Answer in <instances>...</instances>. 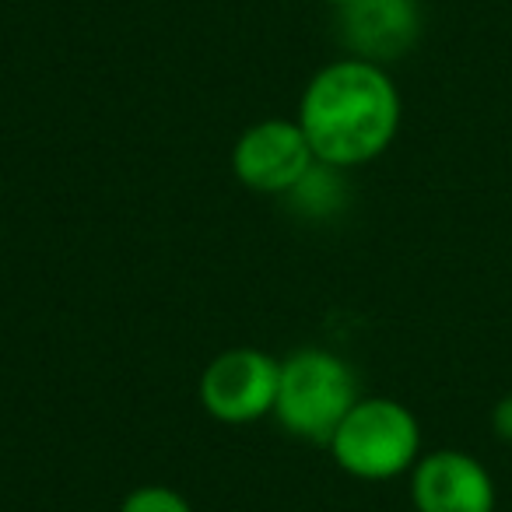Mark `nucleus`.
Returning a JSON list of instances; mask_svg holds the SVG:
<instances>
[{
	"label": "nucleus",
	"instance_id": "obj_1",
	"mask_svg": "<svg viewBox=\"0 0 512 512\" xmlns=\"http://www.w3.org/2000/svg\"><path fill=\"white\" fill-rule=\"evenodd\" d=\"M404 102L386 74L369 60H337L306 85L299 127L313 144L316 162L355 169L379 158L397 141Z\"/></svg>",
	"mask_w": 512,
	"mask_h": 512
},
{
	"label": "nucleus",
	"instance_id": "obj_2",
	"mask_svg": "<svg viewBox=\"0 0 512 512\" xmlns=\"http://www.w3.org/2000/svg\"><path fill=\"white\" fill-rule=\"evenodd\" d=\"M358 400L362 397H358L355 372L334 351L306 348L281 362L274 414L285 425V432L299 439L330 446L334 432Z\"/></svg>",
	"mask_w": 512,
	"mask_h": 512
},
{
	"label": "nucleus",
	"instance_id": "obj_3",
	"mask_svg": "<svg viewBox=\"0 0 512 512\" xmlns=\"http://www.w3.org/2000/svg\"><path fill=\"white\" fill-rule=\"evenodd\" d=\"M337 467L358 481H390L421 460V425L390 397H362L330 439Z\"/></svg>",
	"mask_w": 512,
	"mask_h": 512
},
{
	"label": "nucleus",
	"instance_id": "obj_4",
	"mask_svg": "<svg viewBox=\"0 0 512 512\" xmlns=\"http://www.w3.org/2000/svg\"><path fill=\"white\" fill-rule=\"evenodd\" d=\"M281 383V362L267 351L232 348L218 355L200 379V400L207 414L221 425H249L274 414Z\"/></svg>",
	"mask_w": 512,
	"mask_h": 512
},
{
	"label": "nucleus",
	"instance_id": "obj_5",
	"mask_svg": "<svg viewBox=\"0 0 512 512\" xmlns=\"http://www.w3.org/2000/svg\"><path fill=\"white\" fill-rule=\"evenodd\" d=\"M313 165V144L299 120L253 123L232 151L235 179L256 193H292Z\"/></svg>",
	"mask_w": 512,
	"mask_h": 512
},
{
	"label": "nucleus",
	"instance_id": "obj_6",
	"mask_svg": "<svg viewBox=\"0 0 512 512\" xmlns=\"http://www.w3.org/2000/svg\"><path fill=\"white\" fill-rule=\"evenodd\" d=\"M411 498L418 512H495V481L477 456L435 449L414 463Z\"/></svg>",
	"mask_w": 512,
	"mask_h": 512
},
{
	"label": "nucleus",
	"instance_id": "obj_7",
	"mask_svg": "<svg viewBox=\"0 0 512 512\" xmlns=\"http://www.w3.org/2000/svg\"><path fill=\"white\" fill-rule=\"evenodd\" d=\"M341 36L351 57L383 67L418 43L421 0H351L341 8Z\"/></svg>",
	"mask_w": 512,
	"mask_h": 512
},
{
	"label": "nucleus",
	"instance_id": "obj_8",
	"mask_svg": "<svg viewBox=\"0 0 512 512\" xmlns=\"http://www.w3.org/2000/svg\"><path fill=\"white\" fill-rule=\"evenodd\" d=\"M288 197L299 204V211L313 214V218H323V214H334L344 200V179H341V169L334 165H323L316 162L313 169L302 176V183L295 186Z\"/></svg>",
	"mask_w": 512,
	"mask_h": 512
},
{
	"label": "nucleus",
	"instance_id": "obj_9",
	"mask_svg": "<svg viewBox=\"0 0 512 512\" xmlns=\"http://www.w3.org/2000/svg\"><path fill=\"white\" fill-rule=\"evenodd\" d=\"M120 512H193L179 491L162 488V484H148V488H137L123 498Z\"/></svg>",
	"mask_w": 512,
	"mask_h": 512
},
{
	"label": "nucleus",
	"instance_id": "obj_10",
	"mask_svg": "<svg viewBox=\"0 0 512 512\" xmlns=\"http://www.w3.org/2000/svg\"><path fill=\"white\" fill-rule=\"evenodd\" d=\"M491 432L512 446V393H505V397L491 407Z\"/></svg>",
	"mask_w": 512,
	"mask_h": 512
},
{
	"label": "nucleus",
	"instance_id": "obj_11",
	"mask_svg": "<svg viewBox=\"0 0 512 512\" xmlns=\"http://www.w3.org/2000/svg\"><path fill=\"white\" fill-rule=\"evenodd\" d=\"M327 4H334V8H344V4H351V0H327Z\"/></svg>",
	"mask_w": 512,
	"mask_h": 512
}]
</instances>
